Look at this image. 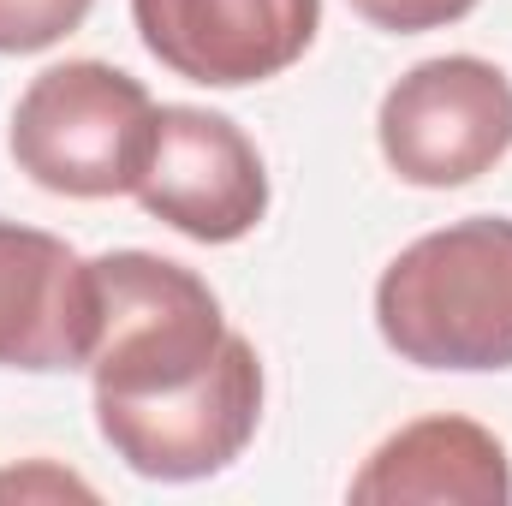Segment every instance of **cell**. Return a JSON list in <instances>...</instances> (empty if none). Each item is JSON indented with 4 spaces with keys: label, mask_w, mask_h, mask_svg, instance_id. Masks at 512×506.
I'll list each match as a JSON object with an SVG mask.
<instances>
[{
    "label": "cell",
    "mask_w": 512,
    "mask_h": 506,
    "mask_svg": "<svg viewBox=\"0 0 512 506\" xmlns=\"http://www.w3.org/2000/svg\"><path fill=\"white\" fill-rule=\"evenodd\" d=\"M143 48L185 84L245 90L298 66L322 30V0H131Z\"/></svg>",
    "instance_id": "cell-7"
},
{
    "label": "cell",
    "mask_w": 512,
    "mask_h": 506,
    "mask_svg": "<svg viewBox=\"0 0 512 506\" xmlns=\"http://www.w3.org/2000/svg\"><path fill=\"white\" fill-rule=\"evenodd\" d=\"M376 328L417 370H512V221L471 215L411 239L376 280Z\"/></svg>",
    "instance_id": "cell-1"
},
{
    "label": "cell",
    "mask_w": 512,
    "mask_h": 506,
    "mask_svg": "<svg viewBox=\"0 0 512 506\" xmlns=\"http://www.w3.org/2000/svg\"><path fill=\"white\" fill-rule=\"evenodd\" d=\"M96 0H0V54H42L66 42Z\"/></svg>",
    "instance_id": "cell-10"
},
{
    "label": "cell",
    "mask_w": 512,
    "mask_h": 506,
    "mask_svg": "<svg viewBox=\"0 0 512 506\" xmlns=\"http://www.w3.org/2000/svg\"><path fill=\"white\" fill-rule=\"evenodd\" d=\"M102 280V334L90 352L96 405H137L167 399L221 370L233 352V328L221 316L215 286L155 251H108L96 256Z\"/></svg>",
    "instance_id": "cell-2"
},
{
    "label": "cell",
    "mask_w": 512,
    "mask_h": 506,
    "mask_svg": "<svg viewBox=\"0 0 512 506\" xmlns=\"http://www.w3.org/2000/svg\"><path fill=\"white\" fill-rule=\"evenodd\" d=\"M352 12L387 36H417V30L459 24L465 12H477V0H352Z\"/></svg>",
    "instance_id": "cell-11"
},
{
    "label": "cell",
    "mask_w": 512,
    "mask_h": 506,
    "mask_svg": "<svg viewBox=\"0 0 512 506\" xmlns=\"http://www.w3.org/2000/svg\"><path fill=\"white\" fill-rule=\"evenodd\" d=\"M102 334V280L60 233L0 215V370H84Z\"/></svg>",
    "instance_id": "cell-8"
},
{
    "label": "cell",
    "mask_w": 512,
    "mask_h": 506,
    "mask_svg": "<svg viewBox=\"0 0 512 506\" xmlns=\"http://www.w3.org/2000/svg\"><path fill=\"white\" fill-rule=\"evenodd\" d=\"M262 423V358L239 334L221 370L185 393L137 399V405H96V429L126 459V471L149 483H203L227 471L256 441Z\"/></svg>",
    "instance_id": "cell-6"
},
{
    "label": "cell",
    "mask_w": 512,
    "mask_h": 506,
    "mask_svg": "<svg viewBox=\"0 0 512 506\" xmlns=\"http://www.w3.org/2000/svg\"><path fill=\"white\" fill-rule=\"evenodd\" d=\"M155 102L108 60H60L36 72L12 108L6 149L54 197H126L149 161Z\"/></svg>",
    "instance_id": "cell-3"
},
{
    "label": "cell",
    "mask_w": 512,
    "mask_h": 506,
    "mask_svg": "<svg viewBox=\"0 0 512 506\" xmlns=\"http://www.w3.org/2000/svg\"><path fill=\"white\" fill-rule=\"evenodd\" d=\"M358 506H507L512 459L495 429L471 417H417L393 429L352 477Z\"/></svg>",
    "instance_id": "cell-9"
},
{
    "label": "cell",
    "mask_w": 512,
    "mask_h": 506,
    "mask_svg": "<svg viewBox=\"0 0 512 506\" xmlns=\"http://www.w3.org/2000/svg\"><path fill=\"white\" fill-rule=\"evenodd\" d=\"M376 143L417 191L471 185L512 149V78L483 54H435L382 96Z\"/></svg>",
    "instance_id": "cell-4"
},
{
    "label": "cell",
    "mask_w": 512,
    "mask_h": 506,
    "mask_svg": "<svg viewBox=\"0 0 512 506\" xmlns=\"http://www.w3.org/2000/svg\"><path fill=\"white\" fill-rule=\"evenodd\" d=\"M161 227L197 245H239L268 215V167L245 126L209 108H155L149 161L131 191Z\"/></svg>",
    "instance_id": "cell-5"
}]
</instances>
